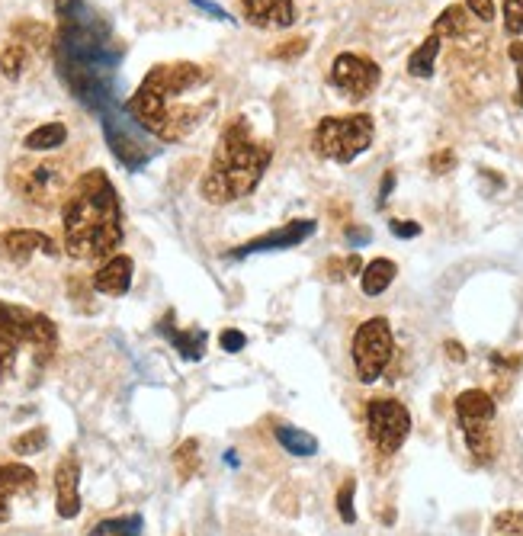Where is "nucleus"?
Masks as SVG:
<instances>
[{
	"label": "nucleus",
	"mask_w": 523,
	"mask_h": 536,
	"mask_svg": "<svg viewBox=\"0 0 523 536\" xmlns=\"http://www.w3.org/2000/svg\"><path fill=\"white\" fill-rule=\"evenodd\" d=\"M466 10L472 13L475 20H482V23H491L495 20V0H466Z\"/></svg>",
	"instance_id": "obj_35"
},
{
	"label": "nucleus",
	"mask_w": 523,
	"mask_h": 536,
	"mask_svg": "<svg viewBox=\"0 0 523 536\" xmlns=\"http://www.w3.org/2000/svg\"><path fill=\"white\" fill-rule=\"evenodd\" d=\"M305 52H309V39L296 36V39H286V42H280V45H273L270 58H273V61H296V58H302Z\"/></svg>",
	"instance_id": "obj_30"
},
{
	"label": "nucleus",
	"mask_w": 523,
	"mask_h": 536,
	"mask_svg": "<svg viewBox=\"0 0 523 536\" xmlns=\"http://www.w3.org/2000/svg\"><path fill=\"white\" fill-rule=\"evenodd\" d=\"M495 536H523V511H504L495 517Z\"/></svg>",
	"instance_id": "obj_32"
},
{
	"label": "nucleus",
	"mask_w": 523,
	"mask_h": 536,
	"mask_svg": "<svg viewBox=\"0 0 523 536\" xmlns=\"http://www.w3.org/2000/svg\"><path fill=\"white\" fill-rule=\"evenodd\" d=\"M174 469H177L180 479H193L196 472H199V443L193 437L183 440L180 450L174 453Z\"/></svg>",
	"instance_id": "obj_28"
},
{
	"label": "nucleus",
	"mask_w": 523,
	"mask_h": 536,
	"mask_svg": "<svg viewBox=\"0 0 523 536\" xmlns=\"http://www.w3.org/2000/svg\"><path fill=\"white\" fill-rule=\"evenodd\" d=\"M55 13V65L71 97L97 116L116 110V71L122 49L110 23L87 0H58Z\"/></svg>",
	"instance_id": "obj_1"
},
{
	"label": "nucleus",
	"mask_w": 523,
	"mask_h": 536,
	"mask_svg": "<svg viewBox=\"0 0 523 536\" xmlns=\"http://www.w3.org/2000/svg\"><path fill=\"white\" fill-rule=\"evenodd\" d=\"M366 431L382 453L402 450V443L411 434V411L398 398L379 395L366 405Z\"/></svg>",
	"instance_id": "obj_11"
},
{
	"label": "nucleus",
	"mask_w": 523,
	"mask_h": 536,
	"mask_svg": "<svg viewBox=\"0 0 523 536\" xmlns=\"http://www.w3.org/2000/svg\"><path fill=\"white\" fill-rule=\"evenodd\" d=\"M10 520V498L0 495V524H7Z\"/></svg>",
	"instance_id": "obj_45"
},
{
	"label": "nucleus",
	"mask_w": 523,
	"mask_h": 536,
	"mask_svg": "<svg viewBox=\"0 0 523 536\" xmlns=\"http://www.w3.org/2000/svg\"><path fill=\"white\" fill-rule=\"evenodd\" d=\"M318 222L315 219H292L286 222L283 228H276V232L270 235H260L248 244H241V248L228 251L225 257L228 260H241V257H251V254H267V251H286V248H296V244H302L305 238L315 235Z\"/></svg>",
	"instance_id": "obj_13"
},
{
	"label": "nucleus",
	"mask_w": 523,
	"mask_h": 536,
	"mask_svg": "<svg viewBox=\"0 0 523 536\" xmlns=\"http://www.w3.org/2000/svg\"><path fill=\"white\" fill-rule=\"evenodd\" d=\"M36 472L23 466V463H0V495L13 498V495H29L36 492Z\"/></svg>",
	"instance_id": "obj_19"
},
{
	"label": "nucleus",
	"mask_w": 523,
	"mask_h": 536,
	"mask_svg": "<svg viewBox=\"0 0 523 536\" xmlns=\"http://www.w3.org/2000/svg\"><path fill=\"white\" fill-rule=\"evenodd\" d=\"M132 277H135V260L129 254H113L103 260V267L94 273L90 286L100 296H126L132 289Z\"/></svg>",
	"instance_id": "obj_16"
},
{
	"label": "nucleus",
	"mask_w": 523,
	"mask_h": 536,
	"mask_svg": "<svg viewBox=\"0 0 523 536\" xmlns=\"http://www.w3.org/2000/svg\"><path fill=\"white\" fill-rule=\"evenodd\" d=\"M273 434L280 440V447L292 456H315L318 453V440L309 431H299V427H292V424H276Z\"/></svg>",
	"instance_id": "obj_25"
},
{
	"label": "nucleus",
	"mask_w": 523,
	"mask_h": 536,
	"mask_svg": "<svg viewBox=\"0 0 523 536\" xmlns=\"http://www.w3.org/2000/svg\"><path fill=\"white\" fill-rule=\"evenodd\" d=\"M395 354V338L386 318H366L353 334V370H357L360 382H376L389 370Z\"/></svg>",
	"instance_id": "obj_10"
},
{
	"label": "nucleus",
	"mask_w": 523,
	"mask_h": 536,
	"mask_svg": "<svg viewBox=\"0 0 523 536\" xmlns=\"http://www.w3.org/2000/svg\"><path fill=\"white\" fill-rule=\"evenodd\" d=\"M369 228H357V225H347V241L353 244V248H363V244H369Z\"/></svg>",
	"instance_id": "obj_40"
},
{
	"label": "nucleus",
	"mask_w": 523,
	"mask_h": 536,
	"mask_svg": "<svg viewBox=\"0 0 523 536\" xmlns=\"http://www.w3.org/2000/svg\"><path fill=\"white\" fill-rule=\"evenodd\" d=\"M219 344H222V350H228V354H238L241 347H248V338H244L238 328H225L219 334Z\"/></svg>",
	"instance_id": "obj_36"
},
{
	"label": "nucleus",
	"mask_w": 523,
	"mask_h": 536,
	"mask_svg": "<svg viewBox=\"0 0 523 536\" xmlns=\"http://www.w3.org/2000/svg\"><path fill=\"white\" fill-rule=\"evenodd\" d=\"M395 273H398L395 260H389V257H376V260H369V264L363 267V273H360V286H363V293H366V296H382V293H386V289L392 286Z\"/></svg>",
	"instance_id": "obj_21"
},
{
	"label": "nucleus",
	"mask_w": 523,
	"mask_h": 536,
	"mask_svg": "<svg viewBox=\"0 0 523 536\" xmlns=\"http://www.w3.org/2000/svg\"><path fill=\"white\" fill-rule=\"evenodd\" d=\"M501 13H504V33L517 39L523 33V0H504Z\"/></svg>",
	"instance_id": "obj_31"
},
{
	"label": "nucleus",
	"mask_w": 523,
	"mask_h": 536,
	"mask_svg": "<svg viewBox=\"0 0 523 536\" xmlns=\"http://www.w3.org/2000/svg\"><path fill=\"white\" fill-rule=\"evenodd\" d=\"M10 190L36 209H55L68 196L71 174L65 161L55 158H20L10 164Z\"/></svg>",
	"instance_id": "obj_7"
},
{
	"label": "nucleus",
	"mask_w": 523,
	"mask_h": 536,
	"mask_svg": "<svg viewBox=\"0 0 523 536\" xmlns=\"http://www.w3.org/2000/svg\"><path fill=\"white\" fill-rule=\"evenodd\" d=\"M45 443H49V431H45V427H33V431H26L13 440L10 447L17 456H33V453H42Z\"/></svg>",
	"instance_id": "obj_29"
},
{
	"label": "nucleus",
	"mask_w": 523,
	"mask_h": 536,
	"mask_svg": "<svg viewBox=\"0 0 523 536\" xmlns=\"http://www.w3.org/2000/svg\"><path fill=\"white\" fill-rule=\"evenodd\" d=\"M373 139H376V122L369 113L325 116L312 132V151L325 161L350 164V161H357L363 151H369Z\"/></svg>",
	"instance_id": "obj_6"
},
{
	"label": "nucleus",
	"mask_w": 523,
	"mask_h": 536,
	"mask_svg": "<svg viewBox=\"0 0 523 536\" xmlns=\"http://www.w3.org/2000/svg\"><path fill=\"white\" fill-rule=\"evenodd\" d=\"M68 142V126L65 122H45V126L33 129L23 139L26 151H33V155H45V151H55Z\"/></svg>",
	"instance_id": "obj_22"
},
{
	"label": "nucleus",
	"mask_w": 523,
	"mask_h": 536,
	"mask_svg": "<svg viewBox=\"0 0 523 536\" xmlns=\"http://www.w3.org/2000/svg\"><path fill=\"white\" fill-rule=\"evenodd\" d=\"M244 20L257 29H289L296 23V4L292 0H244Z\"/></svg>",
	"instance_id": "obj_17"
},
{
	"label": "nucleus",
	"mask_w": 523,
	"mask_h": 536,
	"mask_svg": "<svg viewBox=\"0 0 523 536\" xmlns=\"http://www.w3.org/2000/svg\"><path fill=\"white\" fill-rule=\"evenodd\" d=\"M437 55H440V39L430 33V36L418 45V49L408 55V74H411V78H421V81L434 78Z\"/></svg>",
	"instance_id": "obj_23"
},
{
	"label": "nucleus",
	"mask_w": 523,
	"mask_h": 536,
	"mask_svg": "<svg viewBox=\"0 0 523 536\" xmlns=\"http://www.w3.org/2000/svg\"><path fill=\"white\" fill-rule=\"evenodd\" d=\"M65 254L71 260H106L122 244V206L113 180L94 167L84 171L61 199Z\"/></svg>",
	"instance_id": "obj_3"
},
{
	"label": "nucleus",
	"mask_w": 523,
	"mask_h": 536,
	"mask_svg": "<svg viewBox=\"0 0 523 536\" xmlns=\"http://www.w3.org/2000/svg\"><path fill=\"white\" fill-rule=\"evenodd\" d=\"M325 277L328 280H344L347 277V264H344L341 257H331L328 260V264H325Z\"/></svg>",
	"instance_id": "obj_39"
},
{
	"label": "nucleus",
	"mask_w": 523,
	"mask_h": 536,
	"mask_svg": "<svg viewBox=\"0 0 523 536\" xmlns=\"http://www.w3.org/2000/svg\"><path fill=\"white\" fill-rule=\"evenodd\" d=\"M33 254L58 257L61 248L45 232H36V228H10V232H0V260L23 267L33 260Z\"/></svg>",
	"instance_id": "obj_14"
},
{
	"label": "nucleus",
	"mask_w": 523,
	"mask_h": 536,
	"mask_svg": "<svg viewBox=\"0 0 523 536\" xmlns=\"http://www.w3.org/2000/svg\"><path fill=\"white\" fill-rule=\"evenodd\" d=\"M273 161V145L257 139L251 122L235 116L219 135V145L212 151V161L199 180V196L209 206H228L257 190Z\"/></svg>",
	"instance_id": "obj_4"
},
{
	"label": "nucleus",
	"mask_w": 523,
	"mask_h": 536,
	"mask_svg": "<svg viewBox=\"0 0 523 536\" xmlns=\"http://www.w3.org/2000/svg\"><path fill=\"white\" fill-rule=\"evenodd\" d=\"M26 65H29V52L23 45L10 42L4 52H0V74H4L7 81H20L26 74Z\"/></svg>",
	"instance_id": "obj_27"
},
{
	"label": "nucleus",
	"mask_w": 523,
	"mask_h": 536,
	"mask_svg": "<svg viewBox=\"0 0 523 536\" xmlns=\"http://www.w3.org/2000/svg\"><path fill=\"white\" fill-rule=\"evenodd\" d=\"M389 232L395 238H418L421 235V225L418 222H398V219H392L389 222Z\"/></svg>",
	"instance_id": "obj_38"
},
{
	"label": "nucleus",
	"mask_w": 523,
	"mask_h": 536,
	"mask_svg": "<svg viewBox=\"0 0 523 536\" xmlns=\"http://www.w3.org/2000/svg\"><path fill=\"white\" fill-rule=\"evenodd\" d=\"M87 536H142V517L129 514V517H113V520H100L97 527H90Z\"/></svg>",
	"instance_id": "obj_26"
},
{
	"label": "nucleus",
	"mask_w": 523,
	"mask_h": 536,
	"mask_svg": "<svg viewBox=\"0 0 523 536\" xmlns=\"http://www.w3.org/2000/svg\"><path fill=\"white\" fill-rule=\"evenodd\" d=\"M392 190H395V171H386V177H382V183H379V199H376V203L386 206V199L392 196Z\"/></svg>",
	"instance_id": "obj_41"
},
{
	"label": "nucleus",
	"mask_w": 523,
	"mask_h": 536,
	"mask_svg": "<svg viewBox=\"0 0 523 536\" xmlns=\"http://www.w3.org/2000/svg\"><path fill=\"white\" fill-rule=\"evenodd\" d=\"M353 492H357V482H344L341 492H337V514H341L344 524H353L357 520V511H353Z\"/></svg>",
	"instance_id": "obj_33"
},
{
	"label": "nucleus",
	"mask_w": 523,
	"mask_h": 536,
	"mask_svg": "<svg viewBox=\"0 0 523 536\" xmlns=\"http://www.w3.org/2000/svg\"><path fill=\"white\" fill-rule=\"evenodd\" d=\"M23 350H33L39 366H45L58 350V328L49 315L26 305L0 299V379H7Z\"/></svg>",
	"instance_id": "obj_5"
},
{
	"label": "nucleus",
	"mask_w": 523,
	"mask_h": 536,
	"mask_svg": "<svg viewBox=\"0 0 523 536\" xmlns=\"http://www.w3.org/2000/svg\"><path fill=\"white\" fill-rule=\"evenodd\" d=\"M495 398L482 389H466L456 398V418L463 427L466 443L475 456V463L488 466L498 456V437H495Z\"/></svg>",
	"instance_id": "obj_8"
},
{
	"label": "nucleus",
	"mask_w": 523,
	"mask_h": 536,
	"mask_svg": "<svg viewBox=\"0 0 523 536\" xmlns=\"http://www.w3.org/2000/svg\"><path fill=\"white\" fill-rule=\"evenodd\" d=\"M212 74L196 61H164L151 68L122 106L155 142L177 145L193 135L215 110Z\"/></svg>",
	"instance_id": "obj_2"
},
{
	"label": "nucleus",
	"mask_w": 523,
	"mask_h": 536,
	"mask_svg": "<svg viewBox=\"0 0 523 536\" xmlns=\"http://www.w3.org/2000/svg\"><path fill=\"white\" fill-rule=\"evenodd\" d=\"M446 357H450V360H456V363H463V360H466V350L459 347L456 341H450V344H446Z\"/></svg>",
	"instance_id": "obj_44"
},
{
	"label": "nucleus",
	"mask_w": 523,
	"mask_h": 536,
	"mask_svg": "<svg viewBox=\"0 0 523 536\" xmlns=\"http://www.w3.org/2000/svg\"><path fill=\"white\" fill-rule=\"evenodd\" d=\"M507 55H511V61H514V68H517V90H514V103L523 110V42H511L507 45Z\"/></svg>",
	"instance_id": "obj_34"
},
{
	"label": "nucleus",
	"mask_w": 523,
	"mask_h": 536,
	"mask_svg": "<svg viewBox=\"0 0 523 536\" xmlns=\"http://www.w3.org/2000/svg\"><path fill=\"white\" fill-rule=\"evenodd\" d=\"M158 331L180 350L183 360H203V354H206V331H199V328L177 331V328H174V315H164L161 325H158Z\"/></svg>",
	"instance_id": "obj_18"
},
{
	"label": "nucleus",
	"mask_w": 523,
	"mask_h": 536,
	"mask_svg": "<svg viewBox=\"0 0 523 536\" xmlns=\"http://www.w3.org/2000/svg\"><path fill=\"white\" fill-rule=\"evenodd\" d=\"M469 17L472 13L466 10V4H450L440 17L430 26V33L437 39H463V36H472V26H469Z\"/></svg>",
	"instance_id": "obj_20"
},
{
	"label": "nucleus",
	"mask_w": 523,
	"mask_h": 536,
	"mask_svg": "<svg viewBox=\"0 0 523 536\" xmlns=\"http://www.w3.org/2000/svg\"><path fill=\"white\" fill-rule=\"evenodd\" d=\"M55 511L61 520H74L81 514V463L74 453L55 466Z\"/></svg>",
	"instance_id": "obj_15"
},
{
	"label": "nucleus",
	"mask_w": 523,
	"mask_h": 536,
	"mask_svg": "<svg viewBox=\"0 0 523 536\" xmlns=\"http://www.w3.org/2000/svg\"><path fill=\"white\" fill-rule=\"evenodd\" d=\"M193 7H199V10H206L209 17H215V20H228V13L219 7V4H212V0H193Z\"/></svg>",
	"instance_id": "obj_42"
},
{
	"label": "nucleus",
	"mask_w": 523,
	"mask_h": 536,
	"mask_svg": "<svg viewBox=\"0 0 523 536\" xmlns=\"http://www.w3.org/2000/svg\"><path fill=\"white\" fill-rule=\"evenodd\" d=\"M344 264H347V277H357V273H363V260H360V254L344 257Z\"/></svg>",
	"instance_id": "obj_43"
},
{
	"label": "nucleus",
	"mask_w": 523,
	"mask_h": 536,
	"mask_svg": "<svg viewBox=\"0 0 523 536\" xmlns=\"http://www.w3.org/2000/svg\"><path fill=\"white\" fill-rule=\"evenodd\" d=\"M328 81H331L334 90H341L347 100L360 103V100H366L379 87L382 71H379V65H376L373 58L357 55V52H341V55L334 58Z\"/></svg>",
	"instance_id": "obj_12"
},
{
	"label": "nucleus",
	"mask_w": 523,
	"mask_h": 536,
	"mask_svg": "<svg viewBox=\"0 0 523 536\" xmlns=\"http://www.w3.org/2000/svg\"><path fill=\"white\" fill-rule=\"evenodd\" d=\"M10 36H13V42H17V45H23L26 52H42V49H49V45H52L49 26H42V23H36V20L13 23Z\"/></svg>",
	"instance_id": "obj_24"
},
{
	"label": "nucleus",
	"mask_w": 523,
	"mask_h": 536,
	"mask_svg": "<svg viewBox=\"0 0 523 536\" xmlns=\"http://www.w3.org/2000/svg\"><path fill=\"white\" fill-rule=\"evenodd\" d=\"M453 167H456L453 151H437V155H430V171L434 174H450Z\"/></svg>",
	"instance_id": "obj_37"
},
{
	"label": "nucleus",
	"mask_w": 523,
	"mask_h": 536,
	"mask_svg": "<svg viewBox=\"0 0 523 536\" xmlns=\"http://www.w3.org/2000/svg\"><path fill=\"white\" fill-rule=\"evenodd\" d=\"M100 122H103L106 142H110V151L129 167V171H142L151 158H158V145L151 142V135L138 126V122L122 110V106L103 113Z\"/></svg>",
	"instance_id": "obj_9"
}]
</instances>
